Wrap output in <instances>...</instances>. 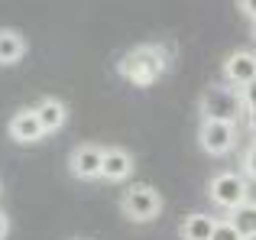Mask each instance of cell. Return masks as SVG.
<instances>
[{"instance_id": "obj_1", "label": "cell", "mask_w": 256, "mask_h": 240, "mask_svg": "<svg viewBox=\"0 0 256 240\" xmlns=\"http://www.w3.org/2000/svg\"><path fill=\"white\" fill-rule=\"evenodd\" d=\"M169 68V56H166L162 46H136L120 58V75L126 78L136 88H150Z\"/></svg>"}, {"instance_id": "obj_2", "label": "cell", "mask_w": 256, "mask_h": 240, "mask_svg": "<svg viewBox=\"0 0 256 240\" xmlns=\"http://www.w3.org/2000/svg\"><path fill=\"white\" fill-rule=\"evenodd\" d=\"M198 114L201 120H234L244 114V101H240V88L230 84H211L198 101Z\"/></svg>"}, {"instance_id": "obj_3", "label": "cell", "mask_w": 256, "mask_h": 240, "mask_svg": "<svg viewBox=\"0 0 256 240\" xmlns=\"http://www.w3.org/2000/svg\"><path fill=\"white\" fill-rule=\"evenodd\" d=\"M208 198L218 204L220 211H234L250 198V178L244 172H218L208 182Z\"/></svg>"}, {"instance_id": "obj_4", "label": "cell", "mask_w": 256, "mask_h": 240, "mask_svg": "<svg viewBox=\"0 0 256 240\" xmlns=\"http://www.w3.org/2000/svg\"><path fill=\"white\" fill-rule=\"evenodd\" d=\"M120 211L136 224L156 221L159 211H162V195H159L152 185H130V188L124 192V198H120Z\"/></svg>"}, {"instance_id": "obj_5", "label": "cell", "mask_w": 256, "mask_h": 240, "mask_svg": "<svg viewBox=\"0 0 256 240\" xmlns=\"http://www.w3.org/2000/svg\"><path fill=\"white\" fill-rule=\"evenodd\" d=\"M198 143L208 156H224L237 146V124L234 120H201Z\"/></svg>"}, {"instance_id": "obj_6", "label": "cell", "mask_w": 256, "mask_h": 240, "mask_svg": "<svg viewBox=\"0 0 256 240\" xmlns=\"http://www.w3.org/2000/svg\"><path fill=\"white\" fill-rule=\"evenodd\" d=\"M100 162H104V150L94 143L78 146L68 156V169L75 178H100Z\"/></svg>"}, {"instance_id": "obj_7", "label": "cell", "mask_w": 256, "mask_h": 240, "mask_svg": "<svg viewBox=\"0 0 256 240\" xmlns=\"http://www.w3.org/2000/svg\"><path fill=\"white\" fill-rule=\"evenodd\" d=\"M224 78L230 84H246L250 78H256V52L250 49H237L224 58Z\"/></svg>"}, {"instance_id": "obj_8", "label": "cell", "mask_w": 256, "mask_h": 240, "mask_svg": "<svg viewBox=\"0 0 256 240\" xmlns=\"http://www.w3.org/2000/svg\"><path fill=\"white\" fill-rule=\"evenodd\" d=\"M10 136L16 140V143H39V140L46 136V130H42V124H39V117H36V108H26V110H16V114L10 117Z\"/></svg>"}, {"instance_id": "obj_9", "label": "cell", "mask_w": 256, "mask_h": 240, "mask_svg": "<svg viewBox=\"0 0 256 240\" xmlns=\"http://www.w3.org/2000/svg\"><path fill=\"white\" fill-rule=\"evenodd\" d=\"M133 176V156L120 146H110L104 150V162H100V178L107 182H124V178Z\"/></svg>"}, {"instance_id": "obj_10", "label": "cell", "mask_w": 256, "mask_h": 240, "mask_svg": "<svg viewBox=\"0 0 256 240\" xmlns=\"http://www.w3.org/2000/svg\"><path fill=\"white\" fill-rule=\"evenodd\" d=\"M36 117H39V124H42L46 133H58L65 126V120H68V108H65L58 98H42V101L36 104Z\"/></svg>"}, {"instance_id": "obj_11", "label": "cell", "mask_w": 256, "mask_h": 240, "mask_svg": "<svg viewBox=\"0 0 256 240\" xmlns=\"http://www.w3.org/2000/svg\"><path fill=\"white\" fill-rule=\"evenodd\" d=\"M214 218L211 214H188L185 221H182V228H178V234H182V240H211V234H214Z\"/></svg>"}, {"instance_id": "obj_12", "label": "cell", "mask_w": 256, "mask_h": 240, "mask_svg": "<svg viewBox=\"0 0 256 240\" xmlns=\"http://www.w3.org/2000/svg\"><path fill=\"white\" fill-rule=\"evenodd\" d=\"M26 56V39L16 30H0V65H16Z\"/></svg>"}, {"instance_id": "obj_13", "label": "cell", "mask_w": 256, "mask_h": 240, "mask_svg": "<svg viewBox=\"0 0 256 240\" xmlns=\"http://www.w3.org/2000/svg\"><path fill=\"white\" fill-rule=\"evenodd\" d=\"M230 221L246 240H256V202L253 198H246L244 204H237V208L230 211Z\"/></svg>"}, {"instance_id": "obj_14", "label": "cell", "mask_w": 256, "mask_h": 240, "mask_svg": "<svg viewBox=\"0 0 256 240\" xmlns=\"http://www.w3.org/2000/svg\"><path fill=\"white\" fill-rule=\"evenodd\" d=\"M211 240H246V237L240 234V230L234 228V221L227 218V221H218V224H214V234H211Z\"/></svg>"}, {"instance_id": "obj_15", "label": "cell", "mask_w": 256, "mask_h": 240, "mask_svg": "<svg viewBox=\"0 0 256 240\" xmlns=\"http://www.w3.org/2000/svg\"><path fill=\"white\" fill-rule=\"evenodd\" d=\"M240 101H244V110H256V78L240 84Z\"/></svg>"}, {"instance_id": "obj_16", "label": "cell", "mask_w": 256, "mask_h": 240, "mask_svg": "<svg viewBox=\"0 0 256 240\" xmlns=\"http://www.w3.org/2000/svg\"><path fill=\"white\" fill-rule=\"evenodd\" d=\"M244 176L246 178H256V143H250L244 150Z\"/></svg>"}, {"instance_id": "obj_17", "label": "cell", "mask_w": 256, "mask_h": 240, "mask_svg": "<svg viewBox=\"0 0 256 240\" xmlns=\"http://www.w3.org/2000/svg\"><path fill=\"white\" fill-rule=\"evenodd\" d=\"M237 6H240V13H244V16L256 20V0H237Z\"/></svg>"}, {"instance_id": "obj_18", "label": "cell", "mask_w": 256, "mask_h": 240, "mask_svg": "<svg viewBox=\"0 0 256 240\" xmlns=\"http://www.w3.org/2000/svg\"><path fill=\"white\" fill-rule=\"evenodd\" d=\"M244 114H246V130L256 136V110H244Z\"/></svg>"}, {"instance_id": "obj_19", "label": "cell", "mask_w": 256, "mask_h": 240, "mask_svg": "<svg viewBox=\"0 0 256 240\" xmlns=\"http://www.w3.org/2000/svg\"><path fill=\"white\" fill-rule=\"evenodd\" d=\"M6 234H10V221H6V214L0 211V240H4Z\"/></svg>"}, {"instance_id": "obj_20", "label": "cell", "mask_w": 256, "mask_h": 240, "mask_svg": "<svg viewBox=\"0 0 256 240\" xmlns=\"http://www.w3.org/2000/svg\"><path fill=\"white\" fill-rule=\"evenodd\" d=\"M253 36H256V20H253Z\"/></svg>"}]
</instances>
